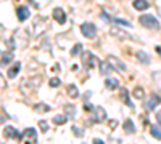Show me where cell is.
<instances>
[{
    "label": "cell",
    "mask_w": 161,
    "mask_h": 144,
    "mask_svg": "<svg viewBox=\"0 0 161 144\" xmlns=\"http://www.w3.org/2000/svg\"><path fill=\"white\" fill-rule=\"evenodd\" d=\"M40 83H42V77H32V78H24V80L21 82L19 85V90L23 91L24 95L31 93L32 90H37L40 87Z\"/></svg>",
    "instance_id": "obj_1"
},
{
    "label": "cell",
    "mask_w": 161,
    "mask_h": 144,
    "mask_svg": "<svg viewBox=\"0 0 161 144\" xmlns=\"http://www.w3.org/2000/svg\"><path fill=\"white\" fill-rule=\"evenodd\" d=\"M82 64H84L86 67H89V69H93V67L100 66V61H98L97 56H93L90 51H84V55H82Z\"/></svg>",
    "instance_id": "obj_2"
},
{
    "label": "cell",
    "mask_w": 161,
    "mask_h": 144,
    "mask_svg": "<svg viewBox=\"0 0 161 144\" xmlns=\"http://www.w3.org/2000/svg\"><path fill=\"white\" fill-rule=\"evenodd\" d=\"M139 21H140V24L143 26V27H148V29H158L159 27L158 19L152 15H142Z\"/></svg>",
    "instance_id": "obj_3"
},
{
    "label": "cell",
    "mask_w": 161,
    "mask_h": 144,
    "mask_svg": "<svg viewBox=\"0 0 161 144\" xmlns=\"http://www.w3.org/2000/svg\"><path fill=\"white\" fill-rule=\"evenodd\" d=\"M106 61H108L110 64H111V67L114 69V71H118V72H126V64L121 61L119 58H116V56H113V55H110V56H106Z\"/></svg>",
    "instance_id": "obj_4"
},
{
    "label": "cell",
    "mask_w": 161,
    "mask_h": 144,
    "mask_svg": "<svg viewBox=\"0 0 161 144\" xmlns=\"http://www.w3.org/2000/svg\"><path fill=\"white\" fill-rule=\"evenodd\" d=\"M158 104H161V98L156 95V93H152L150 96H148V99L145 101V104H143V107L147 109V111H153Z\"/></svg>",
    "instance_id": "obj_5"
},
{
    "label": "cell",
    "mask_w": 161,
    "mask_h": 144,
    "mask_svg": "<svg viewBox=\"0 0 161 144\" xmlns=\"http://www.w3.org/2000/svg\"><path fill=\"white\" fill-rule=\"evenodd\" d=\"M80 32H82L84 37L92 38V37H95V34H97V27L92 22H84L82 26H80Z\"/></svg>",
    "instance_id": "obj_6"
},
{
    "label": "cell",
    "mask_w": 161,
    "mask_h": 144,
    "mask_svg": "<svg viewBox=\"0 0 161 144\" xmlns=\"http://www.w3.org/2000/svg\"><path fill=\"white\" fill-rule=\"evenodd\" d=\"M110 35H111V37H114V38H119V40H123V38L129 40V38H132L126 31H123L121 27H110Z\"/></svg>",
    "instance_id": "obj_7"
},
{
    "label": "cell",
    "mask_w": 161,
    "mask_h": 144,
    "mask_svg": "<svg viewBox=\"0 0 161 144\" xmlns=\"http://www.w3.org/2000/svg\"><path fill=\"white\" fill-rule=\"evenodd\" d=\"M21 141H28V142H36L37 141V133L34 128H26L23 135H21Z\"/></svg>",
    "instance_id": "obj_8"
},
{
    "label": "cell",
    "mask_w": 161,
    "mask_h": 144,
    "mask_svg": "<svg viewBox=\"0 0 161 144\" xmlns=\"http://www.w3.org/2000/svg\"><path fill=\"white\" fill-rule=\"evenodd\" d=\"M21 135H23V133H19L18 130H15L13 127H7V128L3 130V136H5L7 139H18V141H21Z\"/></svg>",
    "instance_id": "obj_9"
},
{
    "label": "cell",
    "mask_w": 161,
    "mask_h": 144,
    "mask_svg": "<svg viewBox=\"0 0 161 144\" xmlns=\"http://www.w3.org/2000/svg\"><path fill=\"white\" fill-rule=\"evenodd\" d=\"M93 111H95V117H93V122H97V123H102L105 119H106V111L102 107V106H97V107H93Z\"/></svg>",
    "instance_id": "obj_10"
},
{
    "label": "cell",
    "mask_w": 161,
    "mask_h": 144,
    "mask_svg": "<svg viewBox=\"0 0 161 144\" xmlns=\"http://www.w3.org/2000/svg\"><path fill=\"white\" fill-rule=\"evenodd\" d=\"M16 15H18V19L19 21H26L29 18V8L28 7H18V10H16Z\"/></svg>",
    "instance_id": "obj_11"
},
{
    "label": "cell",
    "mask_w": 161,
    "mask_h": 144,
    "mask_svg": "<svg viewBox=\"0 0 161 144\" xmlns=\"http://www.w3.org/2000/svg\"><path fill=\"white\" fill-rule=\"evenodd\" d=\"M53 18H55V21H58L60 24L66 22V15H64V11L61 8H55V10H53Z\"/></svg>",
    "instance_id": "obj_12"
},
{
    "label": "cell",
    "mask_w": 161,
    "mask_h": 144,
    "mask_svg": "<svg viewBox=\"0 0 161 144\" xmlns=\"http://www.w3.org/2000/svg\"><path fill=\"white\" fill-rule=\"evenodd\" d=\"M132 5H134V8H136V10L143 11V10H147V8L150 7V2H148V0H134Z\"/></svg>",
    "instance_id": "obj_13"
},
{
    "label": "cell",
    "mask_w": 161,
    "mask_h": 144,
    "mask_svg": "<svg viewBox=\"0 0 161 144\" xmlns=\"http://www.w3.org/2000/svg\"><path fill=\"white\" fill-rule=\"evenodd\" d=\"M105 85L108 87L110 90H116L119 87V82H118V78H113V77H108V78H105Z\"/></svg>",
    "instance_id": "obj_14"
},
{
    "label": "cell",
    "mask_w": 161,
    "mask_h": 144,
    "mask_svg": "<svg viewBox=\"0 0 161 144\" xmlns=\"http://www.w3.org/2000/svg\"><path fill=\"white\" fill-rule=\"evenodd\" d=\"M136 58H137L142 64H148V62H150V56L147 55L145 51H137V53H136Z\"/></svg>",
    "instance_id": "obj_15"
},
{
    "label": "cell",
    "mask_w": 161,
    "mask_h": 144,
    "mask_svg": "<svg viewBox=\"0 0 161 144\" xmlns=\"http://www.w3.org/2000/svg\"><path fill=\"white\" fill-rule=\"evenodd\" d=\"M19 71H21V62H15V66L8 71V77H10V78H15Z\"/></svg>",
    "instance_id": "obj_16"
},
{
    "label": "cell",
    "mask_w": 161,
    "mask_h": 144,
    "mask_svg": "<svg viewBox=\"0 0 161 144\" xmlns=\"http://www.w3.org/2000/svg\"><path fill=\"white\" fill-rule=\"evenodd\" d=\"M66 91H68V96H71L73 99H76L79 96V91H77L76 85H68V87H66Z\"/></svg>",
    "instance_id": "obj_17"
},
{
    "label": "cell",
    "mask_w": 161,
    "mask_h": 144,
    "mask_svg": "<svg viewBox=\"0 0 161 144\" xmlns=\"http://www.w3.org/2000/svg\"><path fill=\"white\" fill-rule=\"evenodd\" d=\"M132 95H134V98H136V99H143L145 98V91H143L142 87H136V88H134V91H132Z\"/></svg>",
    "instance_id": "obj_18"
},
{
    "label": "cell",
    "mask_w": 161,
    "mask_h": 144,
    "mask_svg": "<svg viewBox=\"0 0 161 144\" xmlns=\"http://www.w3.org/2000/svg\"><path fill=\"white\" fill-rule=\"evenodd\" d=\"M124 130H126V133H129V135H132L134 132H136V127H134V123H132V120L130 119H126V122H124Z\"/></svg>",
    "instance_id": "obj_19"
},
{
    "label": "cell",
    "mask_w": 161,
    "mask_h": 144,
    "mask_svg": "<svg viewBox=\"0 0 161 144\" xmlns=\"http://www.w3.org/2000/svg\"><path fill=\"white\" fill-rule=\"evenodd\" d=\"M11 59H13V53H11V51H3V53H2V66H7Z\"/></svg>",
    "instance_id": "obj_20"
},
{
    "label": "cell",
    "mask_w": 161,
    "mask_h": 144,
    "mask_svg": "<svg viewBox=\"0 0 161 144\" xmlns=\"http://www.w3.org/2000/svg\"><path fill=\"white\" fill-rule=\"evenodd\" d=\"M121 98L124 99V102L127 104L129 107H134V104H132V101L129 99V93H127V90H126V88H123V90H121Z\"/></svg>",
    "instance_id": "obj_21"
},
{
    "label": "cell",
    "mask_w": 161,
    "mask_h": 144,
    "mask_svg": "<svg viewBox=\"0 0 161 144\" xmlns=\"http://www.w3.org/2000/svg\"><path fill=\"white\" fill-rule=\"evenodd\" d=\"M100 72L102 74H108L110 71H113V67H111V64L108 62V61H106V62H100Z\"/></svg>",
    "instance_id": "obj_22"
},
{
    "label": "cell",
    "mask_w": 161,
    "mask_h": 144,
    "mask_svg": "<svg viewBox=\"0 0 161 144\" xmlns=\"http://www.w3.org/2000/svg\"><path fill=\"white\" fill-rule=\"evenodd\" d=\"M152 78H153V82L156 83V87L161 90V71H155L152 74Z\"/></svg>",
    "instance_id": "obj_23"
},
{
    "label": "cell",
    "mask_w": 161,
    "mask_h": 144,
    "mask_svg": "<svg viewBox=\"0 0 161 144\" xmlns=\"http://www.w3.org/2000/svg\"><path fill=\"white\" fill-rule=\"evenodd\" d=\"M150 133H152V136H153V138H156V139H161V130H159V127H155V125H152V127H150Z\"/></svg>",
    "instance_id": "obj_24"
},
{
    "label": "cell",
    "mask_w": 161,
    "mask_h": 144,
    "mask_svg": "<svg viewBox=\"0 0 161 144\" xmlns=\"http://www.w3.org/2000/svg\"><path fill=\"white\" fill-rule=\"evenodd\" d=\"M66 120H68V117H66V115H57V117H53V123H55V125H64Z\"/></svg>",
    "instance_id": "obj_25"
},
{
    "label": "cell",
    "mask_w": 161,
    "mask_h": 144,
    "mask_svg": "<svg viewBox=\"0 0 161 144\" xmlns=\"http://www.w3.org/2000/svg\"><path fill=\"white\" fill-rule=\"evenodd\" d=\"M34 109L37 112H48L50 111V106H47V104H44V102H39V104H36V106H34Z\"/></svg>",
    "instance_id": "obj_26"
},
{
    "label": "cell",
    "mask_w": 161,
    "mask_h": 144,
    "mask_svg": "<svg viewBox=\"0 0 161 144\" xmlns=\"http://www.w3.org/2000/svg\"><path fill=\"white\" fill-rule=\"evenodd\" d=\"M64 112L68 114L69 117H74L76 115V107L73 106V104H71V106H69V104H66V106H64Z\"/></svg>",
    "instance_id": "obj_27"
},
{
    "label": "cell",
    "mask_w": 161,
    "mask_h": 144,
    "mask_svg": "<svg viewBox=\"0 0 161 144\" xmlns=\"http://www.w3.org/2000/svg\"><path fill=\"white\" fill-rule=\"evenodd\" d=\"M80 51H82V45H80V43H76V45L73 47V50H71V56H77Z\"/></svg>",
    "instance_id": "obj_28"
},
{
    "label": "cell",
    "mask_w": 161,
    "mask_h": 144,
    "mask_svg": "<svg viewBox=\"0 0 161 144\" xmlns=\"http://www.w3.org/2000/svg\"><path fill=\"white\" fill-rule=\"evenodd\" d=\"M71 130H73V133H74L77 138H82V136H84V132H80V128H79V127L74 125V127H71Z\"/></svg>",
    "instance_id": "obj_29"
},
{
    "label": "cell",
    "mask_w": 161,
    "mask_h": 144,
    "mask_svg": "<svg viewBox=\"0 0 161 144\" xmlns=\"http://www.w3.org/2000/svg\"><path fill=\"white\" fill-rule=\"evenodd\" d=\"M60 83H61L60 78H57V77L50 78V87H60Z\"/></svg>",
    "instance_id": "obj_30"
},
{
    "label": "cell",
    "mask_w": 161,
    "mask_h": 144,
    "mask_svg": "<svg viewBox=\"0 0 161 144\" xmlns=\"http://www.w3.org/2000/svg\"><path fill=\"white\" fill-rule=\"evenodd\" d=\"M39 127L42 128V132H44V133L48 132V123H47L45 120H40V122H39Z\"/></svg>",
    "instance_id": "obj_31"
},
{
    "label": "cell",
    "mask_w": 161,
    "mask_h": 144,
    "mask_svg": "<svg viewBox=\"0 0 161 144\" xmlns=\"http://www.w3.org/2000/svg\"><path fill=\"white\" fill-rule=\"evenodd\" d=\"M114 22H116V24H121V26H126V27H129V26H130V22H127V21H124V19H121V18H116Z\"/></svg>",
    "instance_id": "obj_32"
},
{
    "label": "cell",
    "mask_w": 161,
    "mask_h": 144,
    "mask_svg": "<svg viewBox=\"0 0 161 144\" xmlns=\"http://www.w3.org/2000/svg\"><path fill=\"white\" fill-rule=\"evenodd\" d=\"M5 119H8V115L5 114V109L2 107V119H0V122H2V123H3V122H5Z\"/></svg>",
    "instance_id": "obj_33"
},
{
    "label": "cell",
    "mask_w": 161,
    "mask_h": 144,
    "mask_svg": "<svg viewBox=\"0 0 161 144\" xmlns=\"http://www.w3.org/2000/svg\"><path fill=\"white\" fill-rule=\"evenodd\" d=\"M156 120H158V123L161 125V111H159V112L156 114Z\"/></svg>",
    "instance_id": "obj_34"
},
{
    "label": "cell",
    "mask_w": 161,
    "mask_h": 144,
    "mask_svg": "<svg viewBox=\"0 0 161 144\" xmlns=\"http://www.w3.org/2000/svg\"><path fill=\"white\" fill-rule=\"evenodd\" d=\"M93 142H95V144H105V142H103L102 139H97V138H95V139H93Z\"/></svg>",
    "instance_id": "obj_35"
},
{
    "label": "cell",
    "mask_w": 161,
    "mask_h": 144,
    "mask_svg": "<svg viewBox=\"0 0 161 144\" xmlns=\"http://www.w3.org/2000/svg\"><path fill=\"white\" fill-rule=\"evenodd\" d=\"M110 125H111V128H116V125H118V122H116V120H111V123H110Z\"/></svg>",
    "instance_id": "obj_36"
},
{
    "label": "cell",
    "mask_w": 161,
    "mask_h": 144,
    "mask_svg": "<svg viewBox=\"0 0 161 144\" xmlns=\"http://www.w3.org/2000/svg\"><path fill=\"white\" fill-rule=\"evenodd\" d=\"M156 51H158V55L161 56V48H159V47H156Z\"/></svg>",
    "instance_id": "obj_37"
}]
</instances>
